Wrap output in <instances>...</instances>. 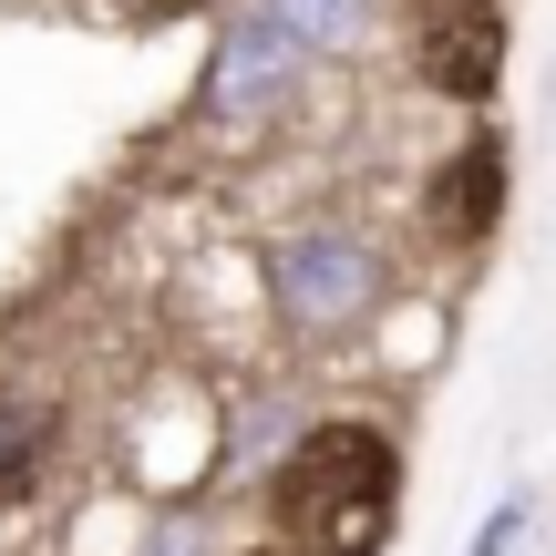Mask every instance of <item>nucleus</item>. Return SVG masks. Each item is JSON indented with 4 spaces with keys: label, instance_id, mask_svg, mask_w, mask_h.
Returning <instances> with one entry per match:
<instances>
[{
    "label": "nucleus",
    "instance_id": "7",
    "mask_svg": "<svg viewBox=\"0 0 556 556\" xmlns=\"http://www.w3.org/2000/svg\"><path fill=\"white\" fill-rule=\"evenodd\" d=\"M454 206H464V217L484 227V206H495V155H475V165L454 176Z\"/></svg>",
    "mask_w": 556,
    "mask_h": 556
},
{
    "label": "nucleus",
    "instance_id": "9",
    "mask_svg": "<svg viewBox=\"0 0 556 556\" xmlns=\"http://www.w3.org/2000/svg\"><path fill=\"white\" fill-rule=\"evenodd\" d=\"M155 556H197V526L176 516V526H165V536H155Z\"/></svg>",
    "mask_w": 556,
    "mask_h": 556
},
{
    "label": "nucleus",
    "instance_id": "1",
    "mask_svg": "<svg viewBox=\"0 0 556 556\" xmlns=\"http://www.w3.org/2000/svg\"><path fill=\"white\" fill-rule=\"evenodd\" d=\"M289 526L309 536L319 556H371L381 516H392V443L361 433V422H330L289 454Z\"/></svg>",
    "mask_w": 556,
    "mask_h": 556
},
{
    "label": "nucleus",
    "instance_id": "8",
    "mask_svg": "<svg viewBox=\"0 0 556 556\" xmlns=\"http://www.w3.org/2000/svg\"><path fill=\"white\" fill-rule=\"evenodd\" d=\"M516 526H526V505H495V526L475 536V556H505V546H516Z\"/></svg>",
    "mask_w": 556,
    "mask_h": 556
},
{
    "label": "nucleus",
    "instance_id": "3",
    "mask_svg": "<svg viewBox=\"0 0 556 556\" xmlns=\"http://www.w3.org/2000/svg\"><path fill=\"white\" fill-rule=\"evenodd\" d=\"M299 41L278 31L268 11H248V21H227V41H217V73H206V103L217 114H258L268 93H289V73H299Z\"/></svg>",
    "mask_w": 556,
    "mask_h": 556
},
{
    "label": "nucleus",
    "instance_id": "2",
    "mask_svg": "<svg viewBox=\"0 0 556 556\" xmlns=\"http://www.w3.org/2000/svg\"><path fill=\"white\" fill-rule=\"evenodd\" d=\"M268 278H278V309H289L299 330H340V319H361L381 299V258L361 238H340V227H299Z\"/></svg>",
    "mask_w": 556,
    "mask_h": 556
},
{
    "label": "nucleus",
    "instance_id": "6",
    "mask_svg": "<svg viewBox=\"0 0 556 556\" xmlns=\"http://www.w3.org/2000/svg\"><path fill=\"white\" fill-rule=\"evenodd\" d=\"M41 443H52V413H41V402H0V495H21V484H31Z\"/></svg>",
    "mask_w": 556,
    "mask_h": 556
},
{
    "label": "nucleus",
    "instance_id": "4",
    "mask_svg": "<svg viewBox=\"0 0 556 556\" xmlns=\"http://www.w3.org/2000/svg\"><path fill=\"white\" fill-rule=\"evenodd\" d=\"M495 62H505L495 11H475V0H443L433 31H422V73H433L443 93H484V83H495Z\"/></svg>",
    "mask_w": 556,
    "mask_h": 556
},
{
    "label": "nucleus",
    "instance_id": "5",
    "mask_svg": "<svg viewBox=\"0 0 556 556\" xmlns=\"http://www.w3.org/2000/svg\"><path fill=\"white\" fill-rule=\"evenodd\" d=\"M258 11L278 21V31H289L299 41V52H351V41H361V21H371V0H258Z\"/></svg>",
    "mask_w": 556,
    "mask_h": 556
}]
</instances>
